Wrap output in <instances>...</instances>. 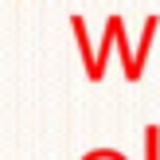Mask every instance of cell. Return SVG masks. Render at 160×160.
Here are the masks:
<instances>
[{
	"mask_svg": "<svg viewBox=\"0 0 160 160\" xmlns=\"http://www.w3.org/2000/svg\"><path fill=\"white\" fill-rule=\"evenodd\" d=\"M121 16H109L106 20V28H102V39H98V47H94V70H90V82H102L106 78V67H109V55L117 51V31H121Z\"/></svg>",
	"mask_w": 160,
	"mask_h": 160,
	"instance_id": "1",
	"label": "cell"
},
{
	"mask_svg": "<svg viewBox=\"0 0 160 160\" xmlns=\"http://www.w3.org/2000/svg\"><path fill=\"white\" fill-rule=\"evenodd\" d=\"M141 141H145V160H160V125H145Z\"/></svg>",
	"mask_w": 160,
	"mask_h": 160,
	"instance_id": "2",
	"label": "cell"
}]
</instances>
